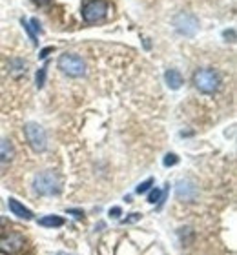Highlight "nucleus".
<instances>
[{
  "label": "nucleus",
  "mask_w": 237,
  "mask_h": 255,
  "mask_svg": "<svg viewBox=\"0 0 237 255\" xmlns=\"http://www.w3.org/2000/svg\"><path fill=\"white\" fill-rule=\"evenodd\" d=\"M33 2H35V4H38V5H46V4H49L51 0H33Z\"/></svg>",
  "instance_id": "24"
},
{
  "label": "nucleus",
  "mask_w": 237,
  "mask_h": 255,
  "mask_svg": "<svg viewBox=\"0 0 237 255\" xmlns=\"http://www.w3.org/2000/svg\"><path fill=\"white\" fill-rule=\"evenodd\" d=\"M35 190L40 193V195H58L60 190H62V182H60V177H58L57 171L47 170L38 173L35 177Z\"/></svg>",
  "instance_id": "1"
},
{
  "label": "nucleus",
  "mask_w": 237,
  "mask_h": 255,
  "mask_svg": "<svg viewBox=\"0 0 237 255\" xmlns=\"http://www.w3.org/2000/svg\"><path fill=\"white\" fill-rule=\"evenodd\" d=\"M161 195H163V191L159 190V188H155V190H152V193L148 195V202H150V204H155V202L161 201Z\"/></svg>",
  "instance_id": "17"
},
{
  "label": "nucleus",
  "mask_w": 237,
  "mask_h": 255,
  "mask_svg": "<svg viewBox=\"0 0 237 255\" xmlns=\"http://www.w3.org/2000/svg\"><path fill=\"white\" fill-rule=\"evenodd\" d=\"M24 246H26V239L18 232H7V234L0 235V254L16 255L24 250Z\"/></svg>",
  "instance_id": "5"
},
{
  "label": "nucleus",
  "mask_w": 237,
  "mask_h": 255,
  "mask_svg": "<svg viewBox=\"0 0 237 255\" xmlns=\"http://www.w3.org/2000/svg\"><path fill=\"white\" fill-rule=\"evenodd\" d=\"M164 80H166V84H168L170 90H179L181 86H183V75H181L177 69H168V71L164 73Z\"/></svg>",
  "instance_id": "11"
},
{
  "label": "nucleus",
  "mask_w": 237,
  "mask_h": 255,
  "mask_svg": "<svg viewBox=\"0 0 237 255\" xmlns=\"http://www.w3.org/2000/svg\"><path fill=\"white\" fill-rule=\"evenodd\" d=\"M22 26H24V29H26V31H27V35H29V38H31V42L35 44V46H37V44H38L37 35H35V31H33V29H31V26H29V24H27V22L24 20V18H22Z\"/></svg>",
  "instance_id": "18"
},
{
  "label": "nucleus",
  "mask_w": 237,
  "mask_h": 255,
  "mask_svg": "<svg viewBox=\"0 0 237 255\" xmlns=\"http://www.w3.org/2000/svg\"><path fill=\"white\" fill-rule=\"evenodd\" d=\"M58 69H62V73H66L68 77H73V79H79V77L86 75V64L79 55H62L58 59Z\"/></svg>",
  "instance_id": "4"
},
{
  "label": "nucleus",
  "mask_w": 237,
  "mask_h": 255,
  "mask_svg": "<svg viewBox=\"0 0 237 255\" xmlns=\"http://www.w3.org/2000/svg\"><path fill=\"white\" fill-rule=\"evenodd\" d=\"M24 135H26L27 144L31 146L33 151L37 153H42L47 148V135L44 131V128L37 123H27L24 126Z\"/></svg>",
  "instance_id": "3"
},
{
  "label": "nucleus",
  "mask_w": 237,
  "mask_h": 255,
  "mask_svg": "<svg viewBox=\"0 0 237 255\" xmlns=\"http://www.w3.org/2000/svg\"><path fill=\"white\" fill-rule=\"evenodd\" d=\"M15 159V146L7 138H0V162H11Z\"/></svg>",
  "instance_id": "10"
},
{
  "label": "nucleus",
  "mask_w": 237,
  "mask_h": 255,
  "mask_svg": "<svg viewBox=\"0 0 237 255\" xmlns=\"http://www.w3.org/2000/svg\"><path fill=\"white\" fill-rule=\"evenodd\" d=\"M58 255H68V254H58Z\"/></svg>",
  "instance_id": "25"
},
{
  "label": "nucleus",
  "mask_w": 237,
  "mask_h": 255,
  "mask_svg": "<svg viewBox=\"0 0 237 255\" xmlns=\"http://www.w3.org/2000/svg\"><path fill=\"white\" fill-rule=\"evenodd\" d=\"M194 84L195 88L201 91V93H206V95H212V93H216L219 88H221V77L217 71L214 69H199V71H195L194 75Z\"/></svg>",
  "instance_id": "2"
},
{
  "label": "nucleus",
  "mask_w": 237,
  "mask_h": 255,
  "mask_svg": "<svg viewBox=\"0 0 237 255\" xmlns=\"http://www.w3.org/2000/svg\"><path fill=\"white\" fill-rule=\"evenodd\" d=\"M53 51H55V48H51V46H49V48H46V49H42V51H40V59H46L47 55L53 53Z\"/></svg>",
  "instance_id": "23"
},
{
  "label": "nucleus",
  "mask_w": 237,
  "mask_h": 255,
  "mask_svg": "<svg viewBox=\"0 0 237 255\" xmlns=\"http://www.w3.org/2000/svg\"><path fill=\"white\" fill-rule=\"evenodd\" d=\"M31 26H33V29H35V31L42 33V27H40V22H38L37 18H31Z\"/></svg>",
  "instance_id": "22"
},
{
  "label": "nucleus",
  "mask_w": 237,
  "mask_h": 255,
  "mask_svg": "<svg viewBox=\"0 0 237 255\" xmlns=\"http://www.w3.org/2000/svg\"><path fill=\"white\" fill-rule=\"evenodd\" d=\"M177 162H179V157H177L175 153H168L163 160V164L166 166V168H168V166H175Z\"/></svg>",
  "instance_id": "16"
},
{
  "label": "nucleus",
  "mask_w": 237,
  "mask_h": 255,
  "mask_svg": "<svg viewBox=\"0 0 237 255\" xmlns=\"http://www.w3.org/2000/svg\"><path fill=\"white\" fill-rule=\"evenodd\" d=\"M68 213H71L75 219H84V212H82V210H73V208H69Z\"/></svg>",
  "instance_id": "19"
},
{
  "label": "nucleus",
  "mask_w": 237,
  "mask_h": 255,
  "mask_svg": "<svg viewBox=\"0 0 237 255\" xmlns=\"http://www.w3.org/2000/svg\"><path fill=\"white\" fill-rule=\"evenodd\" d=\"M152 184H153V179H146V181L141 182V184H139V186L135 188V191H137L139 195H141V193H146V191L150 190V188H152Z\"/></svg>",
  "instance_id": "15"
},
{
  "label": "nucleus",
  "mask_w": 237,
  "mask_h": 255,
  "mask_svg": "<svg viewBox=\"0 0 237 255\" xmlns=\"http://www.w3.org/2000/svg\"><path fill=\"white\" fill-rule=\"evenodd\" d=\"M121 213H122V210H121L119 206L111 208V210H110V215H111L113 219H119V217H121Z\"/></svg>",
  "instance_id": "20"
},
{
  "label": "nucleus",
  "mask_w": 237,
  "mask_h": 255,
  "mask_svg": "<svg viewBox=\"0 0 237 255\" xmlns=\"http://www.w3.org/2000/svg\"><path fill=\"white\" fill-rule=\"evenodd\" d=\"M139 219H141V213H132V217L124 219L122 223H135V221H139Z\"/></svg>",
  "instance_id": "21"
},
{
  "label": "nucleus",
  "mask_w": 237,
  "mask_h": 255,
  "mask_svg": "<svg viewBox=\"0 0 237 255\" xmlns=\"http://www.w3.org/2000/svg\"><path fill=\"white\" fill-rule=\"evenodd\" d=\"M174 26L175 29L181 33V35H185V37H194L197 29H199V20H197V16L192 15V13H179V15L174 18Z\"/></svg>",
  "instance_id": "7"
},
{
  "label": "nucleus",
  "mask_w": 237,
  "mask_h": 255,
  "mask_svg": "<svg viewBox=\"0 0 237 255\" xmlns=\"http://www.w3.org/2000/svg\"><path fill=\"white\" fill-rule=\"evenodd\" d=\"M108 9H110V5L106 0H88L84 5H82V18L86 22H99L102 20L106 15H108Z\"/></svg>",
  "instance_id": "6"
},
{
  "label": "nucleus",
  "mask_w": 237,
  "mask_h": 255,
  "mask_svg": "<svg viewBox=\"0 0 237 255\" xmlns=\"http://www.w3.org/2000/svg\"><path fill=\"white\" fill-rule=\"evenodd\" d=\"M38 224L44 228H60L64 226V219L60 215H46V217L38 219Z\"/></svg>",
  "instance_id": "12"
},
{
  "label": "nucleus",
  "mask_w": 237,
  "mask_h": 255,
  "mask_svg": "<svg viewBox=\"0 0 237 255\" xmlns=\"http://www.w3.org/2000/svg\"><path fill=\"white\" fill-rule=\"evenodd\" d=\"M7 206H9L11 213H13V215H16V217L26 219V221H31V219H33L31 210H27L24 204H20V202L16 201V199H13V197H11L9 201H7Z\"/></svg>",
  "instance_id": "9"
},
{
  "label": "nucleus",
  "mask_w": 237,
  "mask_h": 255,
  "mask_svg": "<svg viewBox=\"0 0 237 255\" xmlns=\"http://www.w3.org/2000/svg\"><path fill=\"white\" fill-rule=\"evenodd\" d=\"M26 66L27 64L24 62V60L15 59L13 62H11V75H13V77H20V75H24L26 73Z\"/></svg>",
  "instance_id": "13"
},
{
  "label": "nucleus",
  "mask_w": 237,
  "mask_h": 255,
  "mask_svg": "<svg viewBox=\"0 0 237 255\" xmlns=\"http://www.w3.org/2000/svg\"><path fill=\"white\" fill-rule=\"evenodd\" d=\"M44 84H46V68H38L37 71V88L42 90Z\"/></svg>",
  "instance_id": "14"
},
{
  "label": "nucleus",
  "mask_w": 237,
  "mask_h": 255,
  "mask_svg": "<svg viewBox=\"0 0 237 255\" xmlns=\"http://www.w3.org/2000/svg\"><path fill=\"white\" fill-rule=\"evenodd\" d=\"M175 195L183 202H192L197 197V188L192 181H179L175 186Z\"/></svg>",
  "instance_id": "8"
}]
</instances>
